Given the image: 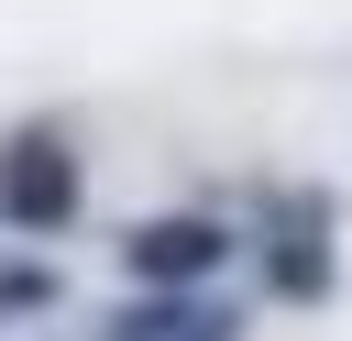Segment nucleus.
<instances>
[{"instance_id": "f03ea898", "label": "nucleus", "mask_w": 352, "mask_h": 341, "mask_svg": "<svg viewBox=\"0 0 352 341\" xmlns=\"http://www.w3.org/2000/svg\"><path fill=\"white\" fill-rule=\"evenodd\" d=\"M0 220H11V231H66V220H77V154H66L55 132H22V143L0 154Z\"/></svg>"}, {"instance_id": "f257e3e1", "label": "nucleus", "mask_w": 352, "mask_h": 341, "mask_svg": "<svg viewBox=\"0 0 352 341\" xmlns=\"http://www.w3.org/2000/svg\"><path fill=\"white\" fill-rule=\"evenodd\" d=\"M220 253H231V231L198 220V209H154V220H132V242H121V264H132L143 286H165V297H187L198 275H220Z\"/></svg>"}, {"instance_id": "20e7f679", "label": "nucleus", "mask_w": 352, "mask_h": 341, "mask_svg": "<svg viewBox=\"0 0 352 341\" xmlns=\"http://www.w3.org/2000/svg\"><path fill=\"white\" fill-rule=\"evenodd\" d=\"M121 341H231V319H220L209 297H143V308L121 319Z\"/></svg>"}, {"instance_id": "39448f33", "label": "nucleus", "mask_w": 352, "mask_h": 341, "mask_svg": "<svg viewBox=\"0 0 352 341\" xmlns=\"http://www.w3.org/2000/svg\"><path fill=\"white\" fill-rule=\"evenodd\" d=\"M44 297H55V275H44V264H0V319H33Z\"/></svg>"}, {"instance_id": "7ed1b4c3", "label": "nucleus", "mask_w": 352, "mask_h": 341, "mask_svg": "<svg viewBox=\"0 0 352 341\" xmlns=\"http://www.w3.org/2000/svg\"><path fill=\"white\" fill-rule=\"evenodd\" d=\"M264 286L275 297H330V209L319 198H275V220H264Z\"/></svg>"}]
</instances>
